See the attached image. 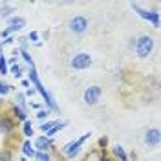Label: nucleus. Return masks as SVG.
Listing matches in <instances>:
<instances>
[{
	"label": "nucleus",
	"mask_w": 161,
	"mask_h": 161,
	"mask_svg": "<svg viewBox=\"0 0 161 161\" xmlns=\"http://www.w3.org/2000/svg\"><path fill=\"white\" fill-rule=\"evenodd\" d=\"M9 90H11L9 84H6V82H0V93H2V95H6Z\"/></svg>",
	"instance_id": "nucleus-21"
},
{
	"label": "nucleus",
	"mask_w": 161,
	"mask_h": 161,
	"mask_svg": "<svg viewBox=\"0 0 161 161\" xmlns=\"http://www.w3.org/2000/svg\"><path fill=\"white\" fill-rule=\"evenodd\" d=\"M114 154H115L121 161H128V156L125 154V150H123L121 147H114Z\"/></svg>",
	"instance_id": "nucleus-13"
},
{
	"label": "nucleus",
	"mask_w": 161,
	"mask_h": 161,
	"mask_svg": "<svg viewBox=\"0 0 161 161\" xmlns=\"http://www.w3.org/2000/svg\"><path fill=\"white\" fill-rule=\"evenodd\" d=\"M8 22H9V31H19L20 28H22V26L26 24V20L20 19V17H11V19L8 20Z\"/></svg>",
	"instance_id": "nucleus-9"
},
{
	"label": "nucleus",
	"mask_w": 161,
	"mask_h": 161,
	"mask_svg": "<svg viewBox=\"0 0 161 161\" xmlns=\"http://www.w3.org/2000/svg\"><path fill=\"white\" fill-rule=\"evenodd\" d=\"M88 137H90V134H84V136H82L80 139H77V141H71V143H68V145L64 147V154H66V156H68L70 159H71V158H75V156H77V152L80 150V145H82L84 141L88 139Z\"/></svg>",
	"instance_id": "nucleus-3"
},
{
	"label": "nucleus",
	"mask_w": 161,
	"mask_h": 161,
	"mask_svg": "<svg viewBox=\"0 0 161 161\" xmlns=\"http://www.w3.org/2000/svg\"><path fill=\"white\" fill-rule=\"evenodd\" d=\"M30 80H33V84H35V90H37V92L40 93V95L44 97V101L48 103V106H50L51 110H57V104H55L53 97H51L50 93L46 92V88L42 86V82L39 80V75H37V71H35V70H31V71H30Z\"/></svg>",
	"instance_id": "nucleus-1"
},
{
	"label": "nucleus",
	"mask_w": 161,
	"mask_h": 161,
	"mask_svg": "<svg viewBox=\"0 0 161 161\" xmlns=\"http://www.w3.org/2000/svg\"><path fill=\"white\" fill-rule=\"evenodd\" d=\"M39 39V33H37V31H31L30 33V40H37Z\"/></svg>",
	"instance_id": "nucleus-26"
},
{
	"label": "nucleus",
	"mask_w": 161,
	"mask_h": 161,
	"mask_svg": "<svg viewBox=\"0 0 161 161\" xmlns=\"http://www.w3.org/2000/svg\"><path fill=\"white\" fill-rule=\"evenodd\" d=\"M134 9L137 11V13H139V15H141V17H143V19H145V20H150V22H152V24H154V26H159V15H158L156 11H147V9H139L137 6H134Z\"/></svg>",
	"instance_id": "nucleus-7"
},
{
	"label": "nucleus",
	"mask_w": 161,
	"mask_h": 161,
	"mask_svg": "<svg viewBox=\"0 0 161 161\" xmlns=\"http://www.w3.org/2000/svg\"><path fill=\"white\" fill-rule=\"evenodd\" d=\"M159 130L158 128H152V130L147 132V136H145V139H147V143L148 145H152V147H158L159 145Z\"/></svg>",
	"instance_id": "nucleus-8"
},
{
	"label": "nucleus",
	"mask_w": 161,
	"mask_h": 161,
	"mask_svg": "<svg viewBox=\"0 0 161 161\" xmlns=\"http://www.w3.org/2000/svg\"><path fill=\"white\" fill-rule=\"evenodd\" d=\"M0 73H2V75L8 73V64H6V59H4V57H0Z\"/></svg>",
	"instance_id": "nucleus-19"
},
{
	"label": "nucleus",
	"mask_w": 161,
	"mask_h": 161,
	"mask_svg": "<svg viewBox=\"0 0 161 161\" xmlns=\"http://www.w3.org/2000/svg\"><path fill=\"white\" fill-rule=\"evenodd\" d=\"M0 161H11V154L8 150L0 152Z\"/></svg>",
	"instance_id": "nucleus-22"
},
{
	"label": "nucleus",
	"mask_w": 161,
	"mask_h": 161,
	"mask_svg": "<svg viewBox=\"0 0 161 161\" xmlns=\"http://www.w3.org/2000/svg\"><path fill=\"white\" fill-rule=\"evenodd\" d=\"M86 28H88V20L84 17H75L70 20V30L73 33H82V31H86Z\"/></svg>",
	"instance_id": "nucleus-5"
},
{
	"label": "nucleus",
	"mask_w": 161,
	"mask_h": 161,
	"mask_svg": "<svg viewBox=\"0 0 161 161\" xmlns=\"http://www.w3.org/2000/svg\"><path fill=\"white\" fill-rule=\"evenodd\" d=\"M35 156H37V159L39 161H50V158H48L44 152H39V154H35Z\"/></svg>",
	"instance_id": "nucleus-23"
},
{
	"label": "nucleus",
	"mask_w": 161,
	"mask_h": 161,
	"mask_svg": "<svg viewBox=\"0 0 161 161\" xmlns=\"http://www.w3.org/2000/svg\"><path fill=\"white\" fill-rule=\"evenodd\" d=\"M20 53H22V57H24V60H26V62H28V64H30V66H31V70H35V66H33V60H31L30 53H28V51H26V50H22V51H20Z\"/></svg>",
	"instance_id": "nucleus-17"
},
{
	"label": "nucleus",
	"mask_w": 161,
	"mask_h": 161,
	"mask_svg": "<svg viewBox=\"0 0 161 161\" xmlns=\"http://www.w3.org/2000/svg\"><path fill=\"white\" fill-rule=\"evenodd\" d=\"M90 64H92V57L88 53H77L71 59V68H75V70H86Z\"/></svg>",
	"instance_id": "nucleus-4"
},
{
	"label": "nucleus",
	"mask_w": 161,
	"mask_h": 161,
	"mask_svg": "<svg viewBox=\"0 0 161 161\" xmlns=\"http://www.w3.org/2000/svg\"><path fill=\"white\" fill-rule=\"evenodd\" d=\"M55 123H57V121H53V123H46V125H42V128H40V130L48 132V130L51 128V126H55Z\"/></svg>",
	"instance_id": "nucleus-24"
},
{
	"label": "nucleus",
	"mask_w": 161,
	"mask_h": 161,
	"mask_svg": "<svg viewBox=\"0 0 161 161\" xmlns=\"http://www.w3.org/2000/svg\"><path fill=\"white\" fill-rule=\"evenodd\" d=\"M13 114L17 115V119H20V121H26V114H24V110H22L20 106H15V108H13Z\"/></svg>",
	"instance_id": "nucleus-15"
},
{
	"label": "nucleus",
	"mask_w": 161,
	"mask_h": 161,
	"mask_svg": "<svg viewBox=\"0 0 161 161\" xmlns=\"http://www.w3.org/2000/svg\"><path fill=\"white\" fill-rule=\"evenodd\" d=\"M99 145H101V147H104V145H106V137H103V139L99 141Z\"/></svg>",
	"instance_id": "nucleus-28"
},
{
	"label": "nucleus",
	"mask_w": 161,
	"mask_h": 161,
	"mask_svg": "<svg viewBox=\"0 0 161 161\" xmlns=\"http://www.w3.org/2000/svg\"><path fill=\"white\" fill-rule=\"evenodd\" d=\"M0 57H2V42H0Z\"/></svg>",
	"instance_id": "nucleus-29"
},
{
	"label": "nucleus",
	"mask_w": 161,
	"mask_h": 161,
	"mask_svg": "<svg viewBox=\"0 0 161 161\" xmlns=\"http://www.w3.org/2000/svg\"><path fill=\"white\" fill-rule=\"evenodd\" d=\"M11 71H13V75H15L17 79H20V75H22V70H20V66H19V64H13Z\"/></svg>",
	"instance_id": "nucleus-20"
},
{
	"label": "nucleus",
	"mask_w": 161,
	"mask_h": 161,
	"mask_svg": "<svg viewBox=\"0 0 161 161\" xmlns=\"http://www.w3.org/2000/svg\"><path fill=\"white\" fill-rule=\"evenodd\" d=\"M37 147H39V150H46L48 147H50V139L46 137V136H42L37 139Z\"/></svg>",
	"instance_id": "nucleus-12"
},
{
	"label": "nucleus",
	"mask_w": 161,
	"mask_h": 161,
	"mask_svg": "<svg viewBox=\"0 0 161 161\" xmlns=\"http://www.w3.org/2000/svg\"><path fill=\"white\" fill-rule=\"evenodd\" d=\"M11 130H13V121L9 117H2L0 119V132L2 134H9Z\"/></svg>",
	"instance_id": "nucleus-10"
},
{
	"label": "nucleus",
	"mask_w": 161,
	"mask_h": 161,
	"mask_svg": "<svg viewBox=\"0 0 161 161\" xmlns=\"http://www.w3.org/2000/svg\"><path fill=\"white\" fill-rule=\"evenodd\" d=\"M13 8H11V6H2V8H0V17H9V13H13Z\"/></svg>",
	"instance_id": "nucleus-16"
},
{
	"label": "nucleus",
	"mask_w": 161,
	"mask_h": 161,
	"mask_svg": "<svg viewBox=\"0 0 161 161\" xmlns=\"http://www.w3.org/2000/svg\"><path fill=\"white\" fill-rule=\"evenodd\" d=\"M152 48H154V40H152L150 37H141V39L137 40V44H136V51H137V55H139L141 59L148 57Z\"/></svg>",
	"instance_id": "nucleus-2"
},
{
	"label": "nucleus",
	"mask_w": 161,
	"mask_h": 161,
	"mask_svg": "<svg viewBox=\"0 0 161 161\" xmlns=\"http://www.w3.org/2000/svg\"><path fill=\"white\" fill-rule=\"evenodd\" d=\"M11 31H9V28H8V30H4L2 31V37H4V39H6V37H8V35H9Z\"/></svg>",
	"instance_id": "nucleus-27"
},
{
	"label": "nucleus",
	"mask_w": 161,
	"mask_h": 161,
	"mask_svg": "<svg viewBox=\"0 0 161 161\" xmlns=\"http://www.w3.org/2000/svg\"><path fill=\"white\" fill-rule=\"evenodd\" d=\"M101 97V88L97 86H90V88H86L84 92V101H86V104H95Z\"/></svg>",
	"instance_id": "nucleus-6"
},
{
	"label": "nucleus",
	"mask_w": 161,
	"mask_h": 161,
	"mask_svg": "<svg viewBox=\"0 0 161 161\" xmlns=\"http://www.w3.org/2000/svg\"><path fill=\"white\" fill-rule=\"evenodd\" d=\"M64 126H66V123H59V121H57V123H55V126H51L50 130L46 132V137L50 139V137H51V136H53V134H57V132H59V130H62Z\"/></svg>",
	"instance_id": "nucleus-11"
},
{
	"label": "nucleus",
	"mask_w": 161,
	"mask_h": 161,
	"mask_svg": "<svg viewBox=\"0 0 161 161\" xmlns=\"http://www.w3.org/2000/svg\"><path fill=\"white\" fill-rule=\"evenodd\" d=\"M22 152H24L26 156H31V158H33V156L37 154V152H35L33 148H31V145H30V143H22Z\"/></svg>",
	"instance_id": "nucleus-14"
},
{
	"label": "nucleus",
	"mask_w": 161,
	"mask_h": 161,
	"mask_svg": "<svg viewBox=\"0 0 161 161\" xmlns=\"http://www.w3.org/2000/svg\"><path fill=\"white\" fill-rule=\"evenodd\" d=\"M46 115H48V112H46V110H40L39 114H37V117H39V119H44Z\"/></svg>",
	"instance_id": "nucleus-25"
},
{
	"label": "nucleus",
	"mask_w": 161,
	"mask_h": 161,
	"mask_svg": "<svg viewBox=\"0 0 161 161\" xmlns=\"http://www.w3.org/2000/svg\"><path fill=\"white\" fill-rule=\"evenodd\" d=\"M24 134H26V136H31V134H33V126H31V123L28 119L24 121Z\"/></svg>",
	"instance_id": "nucleus-18"
}]
</instances>
